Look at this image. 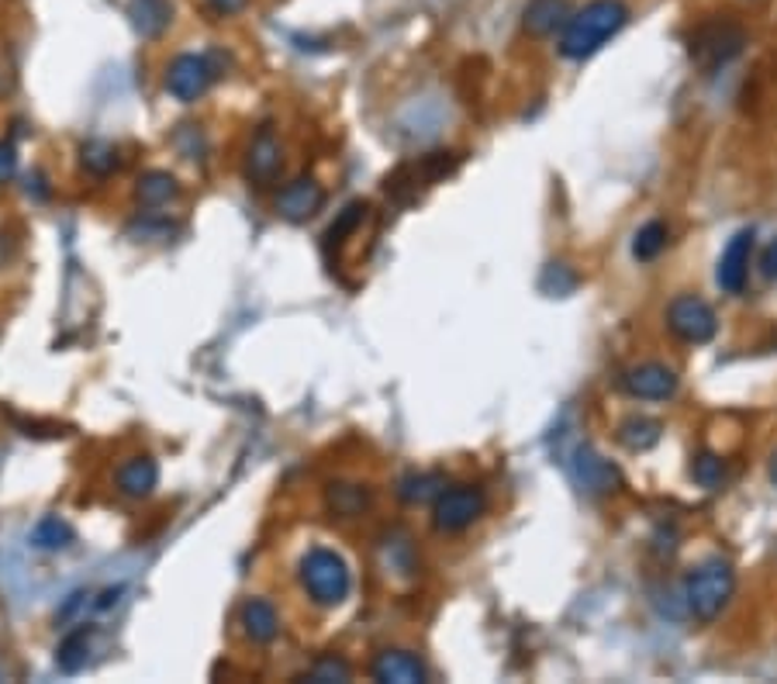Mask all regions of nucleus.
Masks as SVG:
<instances>
[{
	"label": "nucleus",
	"mask_w": 777,
	"mask_h": 684,
	"mask_svg": "<svg viewBox=\"0 0 777 684\" xmlns=\"http://www.w3.org/2000/svg\"><path fill=\"white\" fill-rule=\"evenodd\" d=\"M129 21L139 38H163V32L174 21V4L170 0H129Z\"/></svg>",
	"instance_id": "obj_15"
},
{
	"label": "nucleus",
	"mask_w": 777,
	"mask_h": 684,
	"mask_svg": "<svg viewBox=\"0 0 777 684\" xmlns=\"http://www.w3.org/2000/svg\"><path fill=\"white\" fill-rule=\"evenodd\" d=\"M246 173L256 187H266L273 183V177L280 173V142L273 139L270 129H263L253 145H249V159H246Z\"/></svg>",
	"instance_id": "obj_14"
},
{
	"label": "nucleus",
	"mask_w": 777,
	"mask_h": 684,
	"mask_svg": "<svg viewBox=\"0 0 777 684\" xmlns=\"http://www.w3.org/2000/svg\"><path fill=\"white\" fill-rule=\"evenodd\" d=\"M212 80H215L212 62H207L204 56L183 52L170 62V70H166V94H174L183 104H194L198 97L207 94Z\"/></svg>",
	"instance_id": "obj_9"
},
{
	"label": "nucleus",
	"mask_w": 777,
	"mask_h": 684,
	"mask_svg": "<svg viewBox=\"0 0 777 684\" xmlns=\"http://www.w3.org/2000/svg\"><path fill=\"white\" fill-rule=\"evenodd\" d=\"M322 204H325L322 183L314 180V177H298V180H290L284 191L277 194V215L294 221V225H301V221L319 215Z\"/></svg>",
	"instance_id": "obj_11"
},
{
	"label": "nucleus",
	"mask_w": 777,
	"mask_h": 684,
	"mask_svg": "<svg viewBox=\"0 0 777 684\" xmlns=\"http://www.w3.org/2000/svg\"><path fill=\"white\" fill-rule=\"evenodd\" d=\"M239 626L246 633V639L253 643H273L280 633V619H277V609L270 605L263 598H249L242 612H239Z\"/></svg>",
	"instance_id": "obj_17"
},
{
	"label": "nucleus",
	"mask_w": 777,
	"mask_h": 684,
	"mask_svg": "<svg viewBox=\"0 0 777 684\" xmlns=\"http://www.w3.org/2000/svg\"><path fill=\"white\" fill-rule=\"evenodd\" d=\"M207 4H212L218 14H239L249 4V0H207Z\"/></svg>",
	"instance_id": "obj_29"
},
{
	"label": "nucleus",
	"mask_w": 777,
	"mask_h": 684,
	"mask_svg": "<svg viewBox=\"0 0 777 684\" xmlns=\"http://www.w3.org/2000/svg\"><path fill=\"white\" fill-rule=\"evenodd\" d=\"M373 677L384 684H426L429 668L408 650H384L373 660Z\"/></svg>",
	"instance_id": "obj_13"
},
{
	"label": "nucleus",
	"mask_w": 777,
	"mask_h": 684,
	"mask_svg": "<svg viewBox=\"0 0 777 684\" xmlns=\"http://www.w3.org/2000/svg\"><path fill=\"white\" fill-rule=\"evenodd\" d=\"M629 21V8L622 0H591L571 14L566 28L560 32V56L563 59H591L612 41Z\"/></svg>",
	"instance_id": "obj_1"
},
{
	"label": "nucleus",
	"mask_w": 777,
	"mask_h": 684,
	"mask_svg": "<svg viewBox=\"0 0 777 684\" xmlns=\"http://www.w3.org/2000/svg\"><path fill=\"white\" fill-rule=\"evenodd\" d=\"M678 373L670 370L667 363H657V360H646V363H636L622 373V391L629 398H639V401H667L678 394Z\"/></svg>",
	"instance_id": "obj_8"
},
{
	"label": "nucleus",
	"mask_w": 777,
	"mask_h": 684,
	"mask_svg": "<svg viewBox=\"0 0 777 684\" xmlns=\"http://www.w3.org/2000/svg\"><path fill=\"white\" fill-rule=\"evenodd\" d=\"M73 539H76L73 526L59 515L38 518V526L32 529V547H38V550H67Z\"/></svg>",
	"instance_id": "obj_21"
},
{
	"label": "nucleus",
	"mask_w": 777,
	"mask_h": 684,
	"mask_svg": "<svg viewBox=\"0 0 777 684\" xmlns=\"http://www.w3.org/2000/svg\"><path fill=\"white\" fill-rule=\"evenodd\" d=\"M667 328L688 346H705L716 339L719 332V319L712 304L698 295H678L667 304Z\"/></svg>",
	"instance_id": "obj_4"
},
{
	"label": "nucleus",
	"mask_w": 777,
	"mask_h": 684,
	"mask_svg": "<svg viewBox=\"0 0 777 684\" xmlns=\"http://www.w3.org/2000/svg\"><path fill=\"white\" fill-rule=\"evenodd\" d=\"M17 173V153L11 142H0V183H8Z\"/></svg>",
	"instance_id": "obj_27"
},
{
	"label": "nucleus",
	"mask_w": 777,
	"mask_h": 684,
	"mask_svg": "<svg viewBox=\"0 0 777 684\" xmlns=\"http://www.w3.org/2000/svg\"><path fill=\"white\" fill-rule=\"evenodd\" d=\"M571 473H574V481L581 491L587 494H612L622 488V473L619 467L608 460V456H601L591 443H577L574 453H571Z\"/></svg>",
	"instance_id": "obj_7"
},
{
	"label": "nucleus",
	"mask_w": 777,
	"mask_h": 684,
	"mask_svg": "<svg viewBox=\"0 0 777 684\" xmlns=\"http://www.w3.org/2000/svg\"><path fill=\"white\" fill-rule=\"evenodd\" d=\"M664 440V422L649 419V415H629V419L619 425V443L633 453H646L654 449Z\"/></svg>",
	"instance_id": "obj_18"
},
{
	"label": "nucleus",
	"mask_w": 777,
	"mask_h": 684,
	"mask_svg": "<svg viewBox=\"0 0 777 684\" xmlns=\"http://www.w3.org/2000/svg\"><path fill=\"white\" fill-rule=\"evenodd\" d=\"M118 481V491L124 497H145L153 494L156 484H159V467L153 456H132V460H124L115 473Z\"/></svg>",
	"instance_id": "obj_16"
},
{
	"label": "nucleus",
	"mask_w": 777,
	"mask_h": 684,
	"mask_svg": "<svg viewBox=\"0 0 777 684\" xmlns=\"http://www.w3.org/2000/svg\"><path fill=\"white\" fill-rule=\"evenodd\" d=\"M298 574H301V588L308 591V598L322 609L343 605V601L349 598V591H352V574H349L346 556L328 550V547L308 550Z\"/></svg>",
	"instance_id": "obj_3"
},
{
	"label": "nucleus",
	"mask_w": 777,
	"mask_h": 684,
	"mask_svg": "<svg viewBox=\"0 0 777 684\" xmlns=\"http://www.w3.org/2000/svg\"><path fill=\"white\" fill-rule=\"evenodd\" d=\"M439 491H443V477H435V473H411L402 481V488H397V494H402L405 502H411V505L439 497Z\"/></svg>",
	"instance_id": "obj_24"
},
{
	"label": "nucleus",
	"mask_w": 777,
	"mask_h": 684,
	"mask_svg": "<svg viewBox=\"0 0 777 684\" xmlns=\"http://www.w3.org/2000/svg\"><path fill=\"white\" fill-rule=\"evenodd\" d=\"M761 269H764V277L777 280V239H770V245L764 249V256H761Z\"/></svg>",
	"instance_id": "obj_28"
},
{
	"label": "nucleus",
	"mask_w": 777,
	"mask_h": 684,
	"mask_svg": "<svg viewBox=\"0 0 777 684\" xmlns=\"http://www.w3.org/2000/svg\"><path fill=\"white\" fill-rule=\"evenodd\" d=\"M664 245H667V225L664 221H646L633 239V256L639 263H649V260H657L664 253Z\"/></svg>",
	"instance_id": "obj_22"
},
{
	"label": "nucleus",
	"mask_w": 777,
	"mask_h": 684,
	"mask_svg": "<svg viewBox=\"0 0 777 684\" xmlns=\"http://www.w3.org/2000/svg\"><path fill=\"white\" fill-rule=\"evenodd\" d=\"M349 677H352L349 663L339 660V657H322V660L308 671V681H314V684H332V681H349Z\"/></svg>",
	"instance_id": "obj_26"
},
{
	"label": "nucleus",
	"mask_w": 777,
	"mask_h": 684,
	"mask_svg": "<svg viewBox=\"0 0 777 684\" xmlns=\"http://www.w3.org/2000/svg\"><path fill=\"white\" fill-rule=\"evenodd\" d=\"M80 163L87 166L91 173H97V177H108V173H115L118 170V149L111 142H87L80 149Z\"/></svg>",
	"instance_id": "obj_23"
},
{
	"label": "nucleus",
	"mask_w": 777,
	"mask_h": 684,
	"mask_svg": "<svg viewBox=\"0 0 777 684\" xmlns=\"http://www.w3.org/2000/svg\"><path fill=\"white\" fill-rule=\"evenodd\" d=\"M753 228H740L737 236L729 239V245L722 249V260L716 269V280L726 295H743L746 277H750V256H753Z\"/></svg>",
	"instance_id": "obj_10"
},
{
	"label": "nucleus",
	"mask_w": 777,
	"mask_h": 684,
	"mask_svg": "<svg viewBox=\"0 0 777 684\" xmlns=\"http://www.w3.org/2000/svg\"><path fill=\"white\" fill-rule=\"evenodd\" d=\"M743 32L729 21H716V25H702L691 38V59L705 70H719L729 59H737L743 49Z\"/></svg>",
	"instance_id": "obj_6"
},
{
	"label": "nucleus",
	"mask_w": 777,
	"mask_h": 684,
	"mask_svg": "<svg viewBox=\"0 0 777 684\" xmlns=\"http://www.w3.org/2000/svg\"><path fill=\"white\" fill-rule=\"evenodd\" d=\"M571 14V0H529L522 11V28L533 38H550L566 28Z\"/></svg>",
	"instance_id": "obj_12"
},
{
	"label": "nucleus",
	"mask_w": 777,
	"mask_h": 684,
	"mask_svg": "<svg viewBox=\"0 0 777 684\" xmlns=\"http://www.w3.org/2000/svg\"><path fill=\"white\" fill-rule=\"evenodd\" d=\"M94 626H76L67 639L59 643V650H56V663H59V671L62 674H76L83 671V663H87L91 657V639H94Z\"/></svg>",
	"instance_id": "obj_19"
},
{
	"label": "nucleus",
	"mask_w": 777,
	"mask_h": 684,
	"mask_svg": "<svg viewBox=\"0 0 777 684\" xmlns=\"http://www.w3.org/2000/svg\"><path fill=\"white\" fill-rule=\"evenodd\" d=\"M691 473H695V481L702 488H719L722 484V460L716 453H698L695 456V464H691Z\"/></svg>",
	"instance_id": "obj_25"
},
{
	"label": "nucleus",
	"mask_w": 777,
	"mask_h": 684,
	"mask_svg": "<svg viewBox=\"0 0 777 684\" xmlns=\"http://www.w3.org/2000/svg\"><path fill=\"white\" fill-rule=\"evenodd\" d=\"M732 591H737V567L726 556H708L684 577V605L698 622L719 619Z\"/></svg>",
	"instance_id": "obj_2"
},
{
	"label": "nucleus",
	"mask_w": 777,
	"mask_h": 684,
	"mask_svg": "<svg viewBox=\"0 0 777 684\" xmlns=\"http://www.w3.org/2000/svg\"><path fill=\"white\" fill-rule=\"evenodd\" d=\"M485 508H488L485 491L474 484H453L439 491L432 505V523L439 532H464L485 515Z\"/></svg>",
	"instance_id": "obj_5"
},
{
	"label": "nucleus",
	"mask_w": 777,
	"mask_h": 684,
	"mask_svg": "<svg viewBox=\"0 0 777 684\" xmlns=\"http://www.w3.org/2000/svg\"><path fill=\"white\" fill-rule=\"evenodd\" d=\"M767 477H770V484L777 488V449L770 453V460H767Z\"/></svg>",
	"instance_id": "obj_30"
},
{
	"label": "nucleus",
	"mask_w": 777,
	"mask_h": 684,
	"mask_svg": "<svg viewBox=\"0 0 777 684\" xmlns=\"http://www.w3.org/2000/svg\"><path fill=\"white\" fill-rule=\"evenodd\" d=\"M180 194V183L174 173H166V170H150V173H142L135 180V197L142 204H150V207H159L166 201H174Z\"/></svg>",
	"instance_id": "obj_20"
}]
</instances>
